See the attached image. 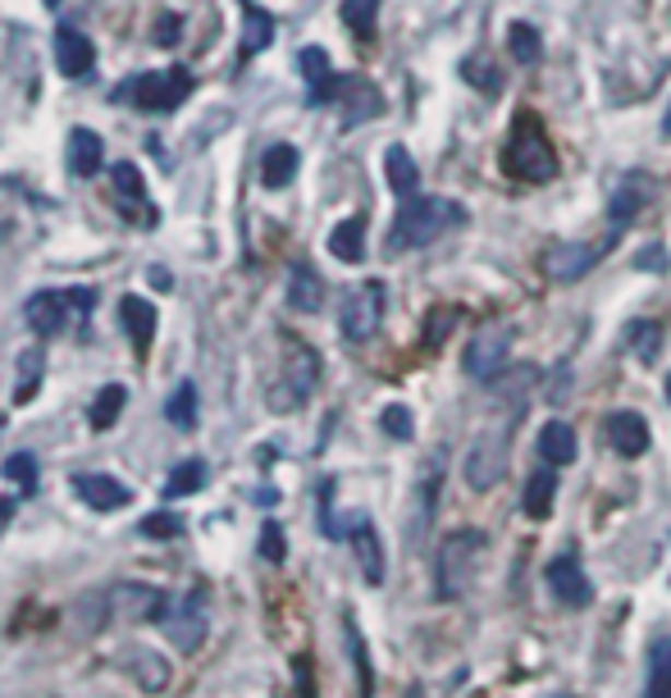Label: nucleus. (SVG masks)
<instances>
[{
  "mask_svg": "<svg viewBox=\"0 0 671 698\" xmlns=\"http://www.w3.org/2000/svg\"><path fill=\"white\" fill-rule=\"evenodd\" d=\"M343 23L356 37H370L375 33V14H379V0H343Z\"/></svg>",
  "mask_w": 671,
  "mask_h": 698,
  "instance_id": "nucleus-38",
  "label": "nucleus"
},
{
  "mask_svg": "<svg viewBox=\"0 0 671 698\" xmlns=\"http://www.w3.org/2000/svg\"><path fill=\"white\" fill-rule=\"evenodd\" d=\"M457 320H461L457 306H444V301L429 306V316H425V339H421V343H425L429 352H438V347L448 343V333L457 329Z\"/></svg>",
  "mask_w": 671,
  "mask_h": 698,
  "instance_id": "nucleus-34",
  "label": "nucleus"
},
{
  "mask_svg": "<svg viewBox=\"0 0 671 698\" xmlns=\"http://www.w3.org/2000/svg\"><path fill=\"white\" fill-rule=\"evenodd\" d=\"M635 265H639V270H667V251H662V247L639 251V256H635Z\"/></svg>",
  "mask_w": 671,
  "mask_h": 698,
  "instance_id": "nucleus-48",
  "label": "nucleus"
},
{
  "mask_svg": "<svg viewBox=\"0 0 671 698\" xmlns=\"http://www.w3.org/2000/svg\"><path fill=\"white\" fill-rule=\"evenodd\" d=\"M612 247H616V233H608L599 247H593V242H553L544 256H539V265H544V274L553 283H576V279H585L593 265H599Z\"/></svg>",
  "mask_w": 671,
  "mask_h": 698,
  "instance_id": "nucleus-10",
  "label": "nucleus"
},
{
  "mask_svg": "<svg viewBox=\"0 0 671 698\" xmlns=\"http://www.w3.org/2000/svg\"><path fill=\"white\" fill-rule=\"evenodd\" d=\"M352 553H356V566H361V580L366 584H384V543H379V530L366 521V516H352Z\"/></svg>",
  "mask_w": 671,
  "mask_h": 698,
  "instance_id": "nucleus-16",
  "label": "nucleus"
},
{
  "mask_svg": "<svg viewBox=\"0 0 671 698\" xmlns=\"http://www.w3.org/2000/svg\"><path fill=\"white\" fill-rule=\"evenodd\" d=\"M46 5H60V0H46Z\"/></svg>",
  "mask_w": 671,
  "mask_h": 698,
  "instance_id": "nucleus-52",
  "label": "nucleus"
},
{
  "mask_svg": "<svg viewBox=\"0 0 671 698\" xmlns=\"http://www.w3.org/2000/svg\"><path fill=\"white\" fill-rule=\"evenodd\" d=\"M662 138H671V106H667V119H662Z\"/></svg>",
  "mask_w": 671,
  "mask_h": 698,
  "instance_id": "nucleus-50",
  "label": "nucleus"
},
{
  "mask_svg": "<svg viewBox=\"0 0 671 698\" xmlns=\"http://www.w3.org/2000/svg\"><path fill=\"white\" fill-rule=\"evenodd\" d=\"M165 421L174 425V429H184V434H192L197 429V383L192 379H184L169 393V402H165Z\"/></svg>",
  "mask_w": 671,
  "mask_h": 698,
  "instance_id": "nucleus-30",
  "label": "nucleus"
},
{
  "mask_svg": "<svg viewBox=\"0 0 671 698\" xmlns=\"http://www.w3.org/2000/svg\"><path fill=\"white\" fill-rule=\"evenodd\" d=\"M603 438L616 457H644L654 443V434H649V425H644L639 411H612V416L603 421Z\"/></svg>",
  "mask_w": 671,
  "mask_h": 698,
  "instance_id": "nucleus-14",
  "label": "nucleus"
},
{
  "mask_svg": "<svg viewBox=\"0 0 671 698\" xmlns=\"http://www.w3.org/2000/svg\"><path fill=\"white\" fill-rule=\"evenodd\" d=\"M205 626H211V589H205V584H192L188 593L169 599L165 612H161V630H165L184 653H197V649H201Z\"/></svg>",
  "mask_w": 671,
  "mask_h": 698,
  "instance_id": "nucleus-7",
  "label": "nucleus"
},
{
  "mask_svg": "<svg viewBox=\"0 0 671 698\" xmlns=\"http://www.w3.org/2000/svg\"><path fill=\"white\" fill-rule=\"evenodd\" d=\"M484 543L488 539L475 525H461V530L444 534V543H438V566H434V599L438 603H461L471 593Z\"/></svg>",
  "mask_w": 671,
  "mask_h": 698,
  "instance_id": "nucleus-3",
  "label": "nucleus"
},
{
  "mask_svg": "<svg viewBox=\"0 0 671 698\" xmlns=\"http://www.w3.org/2000/svg\"><path fill=\"white\" fill-rule=\"evenodd\" d=\"M165 603L169 599L156 584H115V589H106L110 620H161Z\"/></svg>",
  "mask_w": 671,
  "mask_h": 698,
  "instance_id": "nucleus-12",
  "label": "nucleus"
},
{
  "mask_svg": "<svg viewBox=\"0 0 671 698\" xmlns=\"http://www.w3.org/2000/svg\"><path fill=\"white\" fill-rule=\"evenodd\" d=\"M23 316H28V329L37 333V339H56V333L69 329V316H79V310H73V293L42 288V293L28 297Z\"/></svg>",
  "mask_w": 671,
  "mask_h": 698,
  "instance_id": "nucleus-13",
  "label": "nucleus"
},
{
  "mask_svg": "<svg viewBox=\"0 0 671 698\" xmlns=\"http://www.w3.org/2000/svg\"><path fill=\"white\" fill-rule=\"evenodd\" d=\"M511 339H516V329L503 320V324H488L484 333H475L467 356H461V370H467L471 379L480 383H494L503 370H507V360H511Z\"/></svg>",
  "mask_w": 671,
  "mask_h": 698,
  "instance_id": "nucleus-9",
  "label": "nucleus"
},
{
  "mask_svg": "<svg viewBox=\"0 0 671 698\" xmlns=\"http://www.w3.org/2000/svg\"><path fill=\"white\" fill-rule=\"evenodd\" d=\"M110 184H115V192L123 197V201H146V178L138 174V165H110Z\"/></svg>",
  "mask_w": 671,
  "mask_h": 698,
  "instance_id": "nucleus-41",
  "label": "nucleus"
},
{
  "mask_svg": "<svg viewBox=\"0 0 671 698\" xmlns=\"http://www.w3.org/2000/svg\"><path fill=\"white\" fill-rule=\"evenodd\" d=\"M297 69H302V78L311 87H320V83H329V78H333V64H329V56H325L320 46H306L302 56H297Z\"/></svg>",
  "mask_w": 671,
  "mask_h": 698,
  "instance_id": "nucleus-42",
  "label": "nucleus"
},
{
  "mask_svg": "<svg viewBox=\"0 0 671 698\" xmlns=\"http://www.w3.org/2000/svg\"><path fill=\"white\" fill-rule=\"evenodd\" d=\"M503 165L511 178H521V184H553L562 161H557V146L549 138L544 119H539L534 110H516L511 119V138L503 146Z\"/></svg>",
  "mask_w": 671,
  "mask_h": 698,
  "instance_id": "nucleus-1",
  "label": "nucleus"
},
{
  "mask_svg": "<svg viewBox=\"0 0 671 698\" xmlns=\"http://www.w3.org/2000/svg\"><path fill=\"white\" fill-rule=\"evenodd\" d=\"M339 100H343V123H348V128H356L361 119H375V115L384 110L379 92H375L370 83H361V78H343Z\"/></svg>",
  "mask_w": 671,
  "mask_h": 698,
  "instance_id": "nucleus-20",
  "label": "nucleus"
},
{
  "mask_svg": "<svg viewBox=\"0 0 671 698\" xmlns=\"http://www.w3.org/2000/svg\"><path fill=\"white\" fill-rule=\"evenodd\" d=\"M138 530L146 539H174V534H184V516H174V511H151L138 521Z\"/></svg>",
  "mask_w": 671,
  "mask_h": 698,
  "instance_id": "nucleus-43",
  "label": "nucleus"
},
{
  "mask_svg": "<svg viewBox=\"0 0 671 698\" xmlns=\"http://www.w3.org/2000/svg\"><path fill=\"white\" fill-rule=\"evenodd\" d=\"M270 42H274V14L247 5V19H243V56H261Z\"/></svg>",
  "mask_w": 671,
  "mask_h": 698,
  "instance_id": "nucleus-31",
  "label": "nucleus"
},
{
  "mask_svg": "<svg viewBox=\"0 0 671 698\" xmlns=\"http://www.w3.org/2000/svg\"><path fill=\"white\" fill-rule=\"evenodd\" d=\"M384 301H389V293H384L379 279H366L356 283V288H348L343 297V310H339V329L348 343H370L379 324H384Z\"/></svg>",
  "mask_w": 671,
  "mask_h": 698,
  "instance_id": "nucleus-8",
  "label": "nucleus"
},
{
  "mask_svg": "<svg viewBox=\"0 0 671 698\" xmlns=\"http://www.w3.org/2000/svg\"><path fill=\"white\" fill-rule=\"evenodd\" d=\"M73 494H79L92 511H123L133 502V488L115 475H96V471H79L73 475Z\"/></svg>",
  "mask_w": 671,
  "mask_h": 698,
  "instance_id": "nucleus-15",
  "label": "nucleus"
},
{
  "mask_svg": "<svg viewBox=\"0 0 671 698\" xmlns=\"http://www.w3.org/2000/svg\"><path fill=\"white\" fill-rule=\"evenodd\" d=\"M119 666L133 671V681H142V689H165V676H169V666L161 653H151V649H123L119 653Z\"/></svg>",
  "mask_w": 671,
  "mask_h": 698,
  "instance_id": "nucleus-28",
  "label": "nucleus"
},
{
  "mask_svg": "<svg viewBox=\"0 0 671 698\" xmlns=\"http://www.w3.org/2000/svg\"><path fill=\"white\" fill-rule=\"evenodd\" d=\"M544 580H549V593H553V599H557L562 607L580 612V607H589V603H593V584H589V576H585V566H580V557H576V553H557V557L549 561Z\"/></svg>",
  "mask_w": 671,
  "mask_h": 698,
  "instance_id": "nucleus-11",
  "label": "nucleus"
},
{
  "mask_svg": "<svg viewBox=\"0 0 671 698\" xmlns=\"http://www.w3.org/2000/svg\"><path fill=\"white\" fill-rule=\"evenodd\" d=\"M662 339H667V333H662L658 320H631V324H626V347L644 360V366H654V360H658Z\"/></svg>",
  "mask_w": 671,
  "mask_h": 698,
  "instance_id": "nucleus-29",
  "label": "nucleus"
},
{
  "mask_svg": "<svg viewBox=\"0 0 671 698\" xmlns=\"http://www.w3.org/2000/svg\"><path fill=\"white\" fill-rule=\"evenodd\" d=\"M539 457H544L549 465H572L580 457L576 429L566 425V421H549L544 429H539Z\"/></svg>",
  "mask_w": 671,
  "mask_h": 698,
  "instance_id": "nucleus-21",
  "label": "nucleus"
},
{
  "mask_svg": "<svg viewBox=\"0 0 671 698\" xmlns=\"http://www.w3.org/2000/svg\"><path fill=\"white\" fill-rule=\"evenodd\" d=\"M5 480H14L23 488V498L37 494V457L33 452H14L5 457Z\"/></svg>",
  "mask_w": 671,
  "mask_h": 698,
  "instance_id": "nucleus-40",
  "label": "nucleus"
},
{
  "mask_svg": "<svg viewBox=\"0 0 671 698\" xmlns=\"http://www.w3.org/2000/svg\"><path fill=\"white\" fill-rule=\"evenodd\" d=\"M521 411H526V406L507 402L503 416L475 434V443H471L467 461H461V475H467V488H471V494H488V488L503 484L507 465H511V429H516V416H521Z\"/></svg>",
  "mask_w": 671,
  "mask_h": 698,
  "instance_id": "nucleus-2",
  "label": "nucleus"
},
{
  "mask_svg": "<svg viewBox=\"0 0 671 698\" xmlns=\"http://www.w3.org/2000/svg\"><path fill=\"white\" fill-rule=\"evenodd\" d=\"M42 370H46L42 347H33V352H23V356H19V383H14V402H19V406H28V402L37 398V388H42Z\"/></svg>",
  "mask_w": 671,
  "mask_h": 698,
  "instance_id": "nucleus-32",
  "label": "nucleus"
},
{
  "mask_svg": "<svg viewBox=\"0 0 671 698\" xmlns=\"http://www.w3.org/2000/svg\"><path fill=\"white\" fill-rule=\"evenodd\" d=\"M297 165H302V155H297V146H289V142H279V146H270L266 155H261V184L270 188V192H279V188H289L293 178H297Z\"/></svg>",
  "mask_w": 671,
  "mask_h": 698,
  "instance_id": "nucleus-26",
  "label": "nucleus"
},
{
  "mask_svg": "<svg viewBox=\"0 0 671 698\" xmlns=\"http://www.w3.org/2000/svg\"><path fill=\"white\" fill-rule=\"evenodd\" d=\"M188 96H192V73L178 64L138 73L119 87V100H128V106H138V110H178Z\"/></svg>",
  "mask_w": 671,
  "mask_h": 698,
  "instance_id": "nucleus-6",
  "label": "nucleus"
},
{
  "mask_svg": "<svg viewBox=\"0 0 671 698\" xmlns=\"http://www.w3.org/2000/svg\"><path fill=\"white\" fill-rule=\"evenodd\" d=\"M467 224V211L461 201L448 197H407L402 211L389 228V251H407V247H429L434 238H444L448 228Z\"/></svg>",
  "mask_w": 671,
  "mask_h": 698,
  "instance_id": "nucleus-4",
  "label": "nucleus"
},
{
  "mask_svg": "<svg viewBox=\"0 0 671 698\" xmlns=\"http://www.w3.org/2000/svg\"><path fill=\"white\" fill-rule=\"evenodd\" d=\"M178 33H184V23H178V14H161V23H156V42H161V46H174V42H178Z\"/></svg>",
  "mask_w": 671,
  "mask_h": 698,
  "instance_id": "nucleus-47",
  "label": "nucleus"
},
{
  "mask_svg": "<svg viewBox=\"0 0 671 698\" xmlns=\"http://www.w3.org/2000/svg\"><path fill=\"white\" fill-rule=\"evenodd\" d=\"M201 484H205V461H184V465H174L169 471V480H165V498L174 502V498H192V494H201Z\"/></svg>",
  "mask_w": 671,
  "mask_h": 698,
  "instance_id": "nucleus-33",
  "label": "nucleus"
},
{
  "mask_svg": "<svg viewBox=\"0 0 671 698\" xmlns=\"http://www.w3.org/2000/svg\"><path fill=\"white\" fill-rule=\"evenodd\" d=\"M92 64H96V46H92V37L87 33H79V28H56V69L64 73V78H83V73H92Z\"/></svg>",
  "mask_w": 671,
  "mask_h": 698,
  "instance_id": "nucleus-17",
  "label": "nucleus"
},
{
  "mask_svg": "<svg viewBox=\"0 0 671 698\" xmlns=\"http://www.w3.org/2000/svg\"><path fill=\"white\" fill-rule=\"evenodd\" d=\"M644 698H671V639H662L654 649L649 662V685H644Z\"/></svg>",
  "mask_w": 671,
  "mask_h": 698,
  "instance_id": "nucleus-36",
  "label": "nucleus"
},
{
  "mask_svg": "<svg viewBox=\"0 0 671 698\" xmlns=\"http://www.w3.org/2000/svg\"><path fill=\"white\" fill-rule=\"evenodd\" d=\"M348 653L356 662V681H361V698H375V676H370V658H366V639H361V630L348 620Z\"/></svg>",
  "mask_w": 671,
  "mask_h": 698,
  "instance_id": "nucleus-39",
  "label": "nucleus"
},
{
  "mask_svg": "<svg viewBox=\"0 0 671 698\" xmlns=\"http://www.w3.org/2000/svg\"><path fill=\"white\" fill-rule=\"evenodd\" d=\"M10 516H14V498H0V530H5Z\"/></svg>",
  "mask_w": 671,
  "mask_h": 698,
  "instance_id": "nucleus-49",
  "label": "nucleus"
},
{
  "mask_svg": "<svg viewBox=\"0 0 671 698\" xmlns=\"http://www.w3.org/2000/svg\"><path fill=\"white\" fill-rule=\"evenodd\" d=\"M411 698H421V694H411Z\"/></svg>",
  "mask_w": 671,
  "mask_h": 698,
  "instance_id": "nucleus-53",
  "label": "nucleus"
},
{
  "mask_svg": "<svg viewBox=\"0 0 671 698\" xmlns=\"http://www.w3.org/2000/svg\"><path fill=\"white\" fill-rule=\"evenodd\" d=\"M123 402H128L123 383H106V388H101L96 402H92V429H110L123 416Z\"/></svg>",
  "mask_w": 671,
  "mask_h": 698,
  "instance_id": "nucleus-35",
  "label": "nucleus"
},
{
  "mask_svg": "<svg viewBox=\"0 0 671 698\" xmlns=\"http://www.w3.org/2000/svg\"><path fill=\"white\" fill-rule=\"evenodd\" d=\"M119 320H123V329H128V339H133V347L146 352L151 339H156V306H151L146 297H138V293H128V297L119 301Z\"/></svg>",
  "mask_w": 671,
  "mask_h": 698,
  "instance_id": "nucleus-18",
  "label": "nucleus"
},
{
  "mask_svg": "<svg viewBox=\"0 0 671 698\" xmlns=\"http://www.w3.org/2000/svg\"><path fill=\"white\" fill-rule=\"evenodd\" d=\"M379 425H384V434L389 438H398V443H407L411 434H416V421H411V411L402 406V402H393V406H384V416H379Z\"/></svg>",
  "mask_w": 671,
  "mask_h": 698,
  "instance_id": "nucleus-44",
  "label": "nucleus"
},
{
  "mask_svg": "<svg viewBox=\"0 0 671 698\" xmlns=\"http://www.w3.org/2000/svg\"><path fill=\"white\" fill-rule=\"evenodd\" d=\"M329 256L333 261H343V265H356L361 256H366V220L352 215L343 224H333L329 233Z\"/></svg>",
  "mask_w": 671,
  "mask_h": 698,
  "instance_id": "nucleus-25",
  "label": "nucleus"
},
{
  "mask_svg": "<svg viewBox=\"0 0 671 698\" xmlns=\"http://www.w3.org/2000/svg\"><path fill=\"white\" fill-rule=\"evenodd\" d=\"M461 78H467V83H475L484 96H498V87H503V73H498L494 64H480V60L461 64Z\"/></svg>",
  "mask_w": 671,
  "mask_h": 698,
  "instance_id": "nucleus-45",
  "label": "nucleus"
},
{
  "mask_svg": "<svg viewBox=\"0 0 671 698\" xmlns=\"http://www.w3.org/2000/svg\"><path fill=\"white\" fill-rule=\"evenodd\" d=\"M654 197V184L644 174H631L622 188H616V197H612V228H622V224H631L639 211H644V201Z\"/></svg>",
  "mask_w": 671,
  "mask_h": 698,
  "instance_id": "nucleus-27",
  "label": "nucleus"
},
{
  "mask_svg": "<svg viewBox=\"0 0 671 698\" xmlns=\"http://www.w3.org/2000/svg\"><path fill=\"white\" fill-rule=\"evenodd\" d=\"M289 306L302 310V316H316V310L325 306V279L311 265H293V274H289Z\"/></svg>",
  "mask_w": 671,
  "mask_h": 698,
  "instance_id": "nucleus-23",
  "label": "nucleus"
},
{
  "mask_svg": "<svg viewBox=\"0 0 671 698\" xmlns=\"http://www.w3.org/2000/svg\"><path fill=\"white\" fill-rule=\"evenodd\" d=\"M384 178H389V188H393L398 197H416L421 169H416V161H411V151H407L402 142H393L389 151H384Z\"/></svg>",
  "mask_w": 671,
  "mask_h": 698,
  "instance_id": "nucleus-24",
  "label": "nucleus"
},
{
  "mask_svg": "<svg viewBox=\"0 0 671 698\" xmlns=\"http://www.w3.org/2000/svg\"><path fill=\"white\" fill-rule=\"evenodd\" d=\"M662 393H667V406H671V375H667V388H662Z\"/></svg>",
  "mask_w": 671,
  "mask_h": 698,
  "instance_id": "nucleus-51",
  "label": "nucleus"
},
{
  "mask_svg": "<svg viewBox=\"0 0 671 698\" xmlns=\"http://www.w3.org/2000/svg\"><path fill=\"white\" fill-rule=\"evenodd\" d=\"M553 502H557V471H534L526 480V494H521V511L530 516V521H549L553 516Z\"/></svg>",
  "mask_w": 671,
  "mask_h": 698,
  "instance_id": "nucleus-22",
  "label": "nucleus"
},
{
  "mask_svg": "<svg viewBox=\"0 0 671 698\" xmlns=\"http://www.w3.org/2000/svg\"><path fill=\"white\" fill-rule=\"evenodd\" d=\"M320 383V356L311 343H289V352H283V366H279V379L270 388V411H279V416H289V411H302L306 402H311Z\"/></svg>",
  "mask_w": 671,
  "mask_h": 698,
  "instance_id": "nucleus-5",
  "label": "nucleus"
},
{
  "mask_svg": "<svg viewBox=\"0 0 671 698\" xmlns=\"http://www.w3.org/2000/svg\"><path fill=\"white\" fill-rule=\"evenodd\" d=\"M101 165H106V146H101V138L92 133V128H73V133H69V169H73V178H92V174H101Z\"/></svg>",
  "mask_w": 671,
  "mask_h": 698,
  "instance_id": "nucleus-19",
  "label": "nucleus"
},
{
  "mask_svg": "<svg viewBox=\"0 0 671 698\" xmlns=\"http://www.w3.org/2000/svg\"><path fill=\"white\" fill-rule=\"evenodd\" d=\"M261 557L274 561V566L289 557V539H283V525H279V521H266V525H261Z\"/></svg>",
  "mask_w": 671,
  "mask_h": 698,
  "instance_id": "nucleus-46",
  "label": "nucleus"
},
{
  "mask_svg": "<svg viewBox=\"0 0 671 698\" xmlns=\"http://www.w3.org/2000/svg\"><path fill=\"white\" fill-rule=\"evenodd\" d=\"M507 50L521 64H534L539 56H544V42H539V33L530 28V23H511V33H507Z\"/></svg>",
  "mask_w": 671,
  "mask_h": 698,
  "instance_id": "nucleus-37",
  "label": "nucleus"
}]
</instances>
